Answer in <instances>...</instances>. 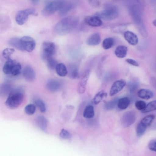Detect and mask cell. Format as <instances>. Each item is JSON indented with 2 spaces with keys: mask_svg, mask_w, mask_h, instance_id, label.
<instances>
[{
  "mask_svg": "<svg viewBox=\"0 0 156 156\" xmlns=\"http://www.w3.org/2000/svg\"><path fill=\"white\" fill-rule=\"evenodd\" d=\"M136 116L135 113L133 111H129L125 113L122 116L121 123L122 126L127 127L133 124L135 121Z\"/></svg>",
  "mask_w": 156,
  "mask_h": 156,
  "instance_id": "cell-7",
  "label": "cell"
},
{
  "mask_svg": "<svg viewBox=\"0 0 156 156\" xmlns=\"http://www.w3.org/2000/svg\"><path fill=\"white\" fill-rule=\"evenodd\" d=\"M119 12L117 8L114 6H108L103 11L96 13L94 15L98 17L101 19L110 20L117 17Z\"/></svg>",
  "mask_w": 156,
  "mask_h": 156,
  "instance_id": "cell-3",
  "label": "cell"
},
{
  "mask_svg": "<svg viewBox=\"0 0 156 156\" xmlns=\"http://www.w3.org/2000/svg\"><path fill=\"white\" fill-rule=\"evenodd\" d=\"M59 136L61 138L65 139H69L71 137L70 133L64 129H61L59 133Z\"/></svg>",
  "mask_w": 156,
  "mask_h": 156,
  "instance_id": "cell-38",
  "label": "cell"
},
{
  "mask_svg": "<svg viewBox=\"0 0 156 156\" xmlns=\"http://www.w3.org/2000/svg\"><path fill=\"white\" fill-rule=\"evenodd\" d=\"M107 96L106 93L103 90H101L95 95L92 100V103L94 105H98Z\"/></svg>",
  "mask_w": 156,
  "mask_h": 156,
  "instance_id": "cell-25",
  "label": "cell"
},
{
  "mask_svg": "<svg viewBox=\"0 0 156 156\" xmlns=\"http://www.w3.org/2000/svg\"><path fill=\"white\" fill-rule=\"evenodd\" d=\"M156 142L155 139H153L149 142L148 145V148L150 150L155 152L156 151Z\"/></svg>",
  "mask_w": 156,
  "mask_h": 156,
  "instance_id": "cell-40",
  "label": "cell"
},
{
  "mask_svg": "<svg viewBox=\"0 0 156 156\" xmlns=\"http://www.w3.org/2000/svg\"><path fill=\"white\" fill-rule=\"evenodd\" d=\"M147 127L140 122L138 124L136 129V135L140 137L143 136L146 130Z\"/></svg>",
  "mask_w": 156,
  "mask_h": 156,
  "instance_id": "cell-33",
  "label": "cell"
},
{
  "mask_svg": "<svg viewBox=\"0 0 156 156\" xmlns=\"http://www.w3.org/2000/svg\"><path fill=\"white\" fill-rule=\"evenodd\" d=\"M43 51L42 57L46 60L48 58L52 57L56 52V47L55 44L49 41L43 43L42 45Z\"/></svg>",
  "mask_w": 156,
  "mask_h": 156,
  "instance_id": "cell-6",
  "label": "cell"
},
{
  "mask_svg": "<svg viewBox=\"0 0 156 156\" xmlns=\"http://www.w3.org/2000/svg\"><path fill=\"white\" fill-rule=\"evenodd\" d=\"M156 109V101H153L147 105L144 108L142 111L143 113H146L154 110Z\"/></svg>",
  "mask_w": 156,
  "mask_h": 156,
  "instance_id": "cell-30",
  "label": "cell"
},
{
  "mask_svg": "<svg viewBox=\"0 0 156 156\" xmlns=\"http://www.w3.org/2000/svg\"><path fill=\"white\" fill-rule=\"evenodd\" d=\"M23 75L25 79L30 81H34L36 77L34 69L29 65L27 66L24 68Z\"/></svg>",
  "mask_w": 156,
  "mask_h": 156,
  "instance_id": "cell-13",
  "label": "cell"
},
{
  "mask_svg": "<svg viewBox=\"0 0 156 156\" xmlns=\"http://www.w3.org/2000/svg\"><path fill=\"white\" fill-rule=\"evenodd\" d=\"M47 87L50 91L55 92L58 91L60 89L61 84L57 80L51 79L48 80L47 82Z\"/></svg>",
  "mask_w": 156,
  "mask_h": 156,
  "instance_id": "cell-15",
  "label": "cell"
},
{
  "mask_svg": "<svg viewBox=\"0 0 156 156\" xmlns=\"http://www.w3.org/2000/svg\"><path fill=\"white\" fill-rule=\"evenodd\" d=\"M127 51L128 48L126 46L120 45L116 48L115 51V53L117 57L123 58L126 56Z\"/></svg>",
  "mask_w": 156,
  "mask_h": 156,
  "instance_id": "cell-19",
  "label": "cell"
},
{
  "mask_svg": "<svg viewBox=\"0 0 156 156\" xmlns=\"http://www.w3.org/2000/svg\"><path fill=\"white\" fill-rule=\"evenodd\" d=\"M137 95L140 98L148 100L152 98L154 94L153 92L149 90L142 89L138 91Z\"/></svg>",
  "mask_w": 156,
  "mask_h": 156,
  "instance_id": "cell-17",
  "label": "cell"
},
{
  "mask_svg": "<svg viewBox=\"0 0 156 156\" xmlns=\"http://www.w3.org/2000/svg\"><path fill=\"white\" fill-rule=\"evenodd\" d=\"M114 40L112 37H108L104 40L102 43L103 48L105 50L109 49L114 45Z\"/></svg>",
  "mask_w": 156,
  "mask_h": 156,
  "instance_id": "cell-28",
  "label": "cell"
},
{
  "mask_svg": "<svg viewBox=\"0 0 156 156\" xmlns=\"http://www.w3.org/2000/svg\"><path fill=\"white\" fill-rule=\"evenodd\" d=\"M101 40L100 34L98 33H95L88 38L87 41V43L90 45H97L100 44Z\"/></svg>",
  "mask_w": 156,
  "mask_h": 156,
  "instance_id": "cell-16",
  "label": "cell"
},
{
  "mask_svg": "<svg viewBox=\"0 0 156 156\" xmlns=\"http://www.w3.org/2000/svg\"><path fill=\"white\" fill-rule=\"evenodd\" d=\"M34 102L41 112H44L46 111V106L42 101L39 99H37L35 100Z\"/></svg>",
  "mask_w": 156,
  "mask_h": 156,
  "instance_id": "cell-35",
  "label": "cell"
},
{
  "mask_svg": "<svg viewBox=\"0 0 156 156\" xmlns=\"http://www.w3.org/2000/svg\"><path fill=\"white\" fill-rule=\"evenodd\" d=\"M46 60L47 67L49 69L52 70L55 69L58 64L56 60L52 57L48 58Z\"/></svg>",
  "mask_w": 156,
  "mask_h": 156,
  "instance_id": "cell-31",
  "label": "cell"
},
{
  "mask_svg": "<svg viewBox=\"0 0 156 156\" xmlns=\"http://www.w3.org/2000/svg\"><path fill=\"white\" fill-rule=\"evenodd\" d=\"M21 69V66L19 63L15 62L11 71V74L14 76L19 75Z\"/></svg>",
  "mask_w": 156,
  "mask_h": 156,
  "instance_id": "cell-32",
  "label": "cell"
},
{
  "mask_svg": "<svg viewBox=\"0 0 156 156\" xmlns=\"http://www.w3.org/2000/svg\"><path fill=\"white\" fill-rule=\"evenodd\" d=\"M22 47L24 51L28 52H32L36 46L34 40L30 37L25 36L20 39Z\"/></svg>",
  "mask_w": 156,
  "mask_h": 156,
  "instance_id": "cell-8",
  "label": "cell"
},
{
  "mask_svg": "<svg viewBox=\"0 0 156 156\" xmlns=\"http://www.w3.org/2000/svg\"><path fill=\"white\" fill-rule=\"evenodd\" d=\"M15 50L13 48H7L4 49L2 52V55L7 60L9 59L11 55L14 52Z\"/></svg>",
  "mask_w": 156,
  "mask_h": 156,
  "instance_id": "cell-36",
  "label": "cell"
},
{
  "mask_svg": "<svg viewBox=\"0 0 156 156\" xmlns=\"http://www.w3.org/2000/svg\"><path fill=\"white\" fill-rule=\"evenodd\" d=\"M136 108L138 110H143L145 108L146 104L144 101L142 100L137 101L135 103Z\"/></svg>",
  "mask_w": 156,
  "mask_h": 156,
  "instance_id": "cell-39",
  "label": "cell"
},
{
  "mask_svg": "<svg viewBox=\"0 0 156 156\" xmlns=\"http://www.w3.org/2000/svg\"><path fill=\"white\" fill-rule=\"evenodd\" d=\"M24 98L23 92L21 90H12L9 94L5 102V105L9 109L16 108L22 103Z\"/></svg>",
  "mask_w": 156,
  "mask_h": 156,
  "instance_id": "cell-2",
  "label": "cell"
},
{
  "mask_svg": "<svg viewBox=\"0 0 156 156\" xmlns=\"http://www.w3.org/2000/svg\"><path fill=\"white\" fill-rule=\"evenodd\" d=\"M9 45L14 47L18 50L24 51L21 43L20 39L17 37H13L9 39Z\"/></svg>",
  "mask_w": 156,
  "mask_h": 156,
  "instance_id": "cell-21",
  "label": "cell"
},
{
  "mask_svg": "<svg viewBox=\"0 0 156 156\" xmlns=\"http://www.w3.org/2000/svg\"><path fill=\"white\" fill-rule=\"evenodd\" d=\"M153 24L154 26H156V20H154L153 22Z\"/></svg>",
  "mask_w": 156,
  "mask_h": 156,
  "instance_id": "cell-44",
  "label": "cell"
},
{
  "mask_svg": "<svg viewBox=\"0 0 156 156\" xmlns=\"http://www.w3.org/2000/svg\"><path fill=\"white\" fill-rule=\"evenodd\" d=\"M31 3L34 5H37L39 2V0H30Z\"/></svg>",
  "mask_w": 156,
  "mask_h": 156,
  "instance_id": "cell-43",
  "label": "cell"
},
{
  "mask_svg": "<svg viewBox=\"0 0 156 156\" xmlns=\"http://www.w3.org/2000/svg\"><path fill=\"white\" fill-rule=\"evenodd\" d=\"M118 100L117 99H114L106 102L104 105V109L108 110L113 109L117 104Z\"/></svg>",
  "mask_w": 156,
  "mask_h": 156,
  "instance_id": "cell-34",
  "label": "cell"
},
{
  "mask_svg": "<svg viewBox=\"0 0 156 156\" xmlns=\"http://www.w3.org/2000/svg\"><path fill=\"white\" fill-rule=\"evenodd\" d=\"M36 121L38 127L42 130L45 131L46 129L48 122L45 117L41 115L38 116L36 118Z\"/></svg>",
  "mask_w": 156,
  "mask_h": 156,
  "instance_id": "cell-20",
  "label": "cell"
},
{
  "mask_svg": "<svg viewBox=\"0 0 156 156\" xmlns=\"http://www.w3.org/2000/svg\"><path fill=\"white\" fill-rule=\"evenodd\" d=\"M37 15V14L34 9L28 8L19 11L16 15L15 20L18 25H21L27 21L29 16Z\"/></svg>",
  "mask_w": 156,
  "mask_h": 156,
  "instance_id": "cell-5",
  "label": "cell"
},
{
  "mask_svg": "<svg viewBox=\"0 0 156 156\" xmlns=\"http://www.w3.org/2000/svg\"><path fill=\"white\" fill-rule=\"evenodd\" d=\"M15 62L11 58L7 59L3 68V71L5 74H11V70Z\"/></svg>",
  "mask_w": 156,
  "mask_h": 156,
  "instance_id": "cell-24",
  "label": "cell"
},
{
  "mask_svg": "<svg viewBox=\"0 0 156 156\" xmlns=\"http://www.w3.org/2000/svg\"><path fill=\"white\" fill-rule=\"evenodd\" d=\"M67 74L71 78H76L79 74L78 69L77 66L74 64H69L67 69Z\"/></svg>",
  "mask_w": 156,
  "mask_h": 156,
  "instance_id": "cell-18",
  "label": "cell"
},
{
  "mask_svg": "<svg viewBox=\"0 0 156 156\" xmlns=\"http://www.w3.org/2000/svg\"><path fill=\"white\" fill-rule=\"evenodd\" d=\"M90 73V70L87 69L83 74L78 85V90L79 93L82 94L85 91L87 82L89 77Z\"/></svg>",
  "mask_w": 156,
  "mask_h": 156,
  "instance_id": "cell-11",
  "label": "cell"
},
{
  "mask_svg": "<svg viewBox=\"0 0 156 156\" xmlns=\"http://www.w3.org/2000/svg\"><path fill=\"white\" fill-rule=\"evenodd\" d=\"M130 103V100L129 98L125 97L118 99L117 104L119 108L124 110L127 108L129 105Z\"/></svg>",
  "mask_w": 156,
  "mask_h": 156,
  "instance_id": "cell-22",
  "label": "cell"
},
{
  "mask_svg": "<svg viewBox=\"0 0 156 156\" xmlns=\"http://www.w3.org/2000/svg\"><path fill=\"white\" fill-rule=\"evenodd\" d=\"M155 118V116L153 115H147L143 118L140 122L147 127L150 126L152 123Z\"/></svg>",
  "mask_w": 156,
  "mask_h": 156,
  "instance_id": "cell-27",
  "label": "cell"
},
{
  "mask_svg": "<svg viewBox=\"0 0 156 156\" xmlns=\"http://www.w3.org/2000/svg\"><path fill=\"white\" fill-rule=\"evenodd\" d=\"M88 1L90 5L94 7H97L100 5L98 0H88Z\"/></svg>",
  "mask_w": 156,
  "mask_h": 156,
  "instance_id": "cell-42",
  "label": "cell"
},
{
  "mask_svg": "<svg viewBox=\"0 0 156 156\" xmlns=\"http://www.w3.org/2000/svg\"><path fill=\"white\" fill-rule=\"evenodd\" d=\"M126 62L129 64L135 66H138L139 64L134 60L131 58H127L126 60Z\"/></svg>",
  "mask_w": 156,
  "mask_h": 156,
  "instance_id": "cell-41",
  "label": "cell"
},
{
  "mask_svg": "<svg viewBox=\"0 0 156 156\" xmlns=\"http://www.w3.org/2000/svg\"><path fill=\"white\" fill-rule=\"evenodd\" d=\"M67 108H69L70 109L71 108V109H72V108H73V106H69V105H68L67 106Z\"/></svg>",
  "mask_w": 156,
  "mask_h": 156,
  "instance_id": "cell-45",
  "label": "cell"
},
{
  "mask_svg": "<svg viewBox=\"0 0 156 156\" xmlns=\"http://www.w3.org/2000/svg\"><path fill=\"white\" fill-rule=\"evenodd\" d=\"M55 69L57 74L59 76L64 77L67 74V68L63 63H58Z\"/></svg>",
  "mask_w": 156,
  "mask_h": 156,
  "instance_id": "cell-23",
  "label": "cell"
},
{
  "mask_svg": "<svg viewBox=\"0 0 156 156\" xmlns=\"http://www.w3.org/2000/svg\"><path fill=\"white\" fill-rule=\"evenodd\" d=\"M12 90V87L10 85L5 83L2 85L0 89V94L2 95H9Z\"/></svg>",
  "mask_w": 156,
  "mask_h": 156,
  "instance_id": "cell-29",
  "label": "cell"
},
{
  "mask_svg": "<svg viewBox=\"0 0 156 156\" xmlns=\"http://www.w3.org/2000/svg\"><path fill=\"white\" fill-rule=\"evenodd\" d=\"M84 22L87 25L92 27H98L102 24L101 19L94 15L86 17L84 19Z\"/></svg>",
  "mask_w": 156,
  "mask_h": 156,
  "instance_id": "cell-12",
  "label": "cell"
},
{
  "mask_svg": "<svg viewBox=\"0 0 156 156\" xmlns=\"http://www.w3.org/2000/svg\"><path fill=\"white\" fill-rule=\"evenodd\" d=\"M124 38L130 45H136L138 43V38L137 35L133 32L127 31L124 34Z\"/></svg>",
  "mask_w": 156,
  "mask_h": 156,
  "instance_id": "cell-14",
  "label": "cell"
},
{
  "mask_svg": "<svg viewBox=\"0 0 156 156\" xmlns=\"http://www.w3.org/2000/svg\"><path fill=\"white\" fill-rule=\"evenodd\" d=\"M65 0H53L47 3L42 11V14L44 16H49L59 11Z\"/></svg>",
  "mask_w": 156,
  "mask_h": 156,
  "instance_id": "cell-4",
  "label": "cell"
},
{
  "mask_svg": "<svg viewBox=\"0 0 156 156\" xmlns=\"http://www.w3.org/2000/svg\"><path fill=\"white\" fill-rule=\"evenodd\" d=\"M76 0H65L61 7L59 10V15L63 16L66 14L76 6Z\"/></svg>",
  "mask_w": 156,
  "mask_h": 156,
  "instance_id": "cell-9",
  "label": "cell"
},
{
  "mask_svg": "<svg viewBox=\"0 0 156 156\" xmlns=\"http://www.w3.org/2000/svg\"><path fill=\"white\" fill-rule=\"evenodd\" d=\"M79 21V19L74 16L65 17L56 23L55 27V31L59 35H65L74 29L78 25Z\"/></svg>",
  "mask_w": 156,
  "mask_h": 156,
  "instance_id": "cell-1",
  "label": "cell"
},
{
  "mask_svg": "<svg viewBox=\"0 0 156 156\" xmlns=\"http://www.w3.org/2000/svg\"><path fill=\"white\" fill-rule=\"evenodd\" d=\"M83 115L84 117L87 118H91L94 115V107L90 105H87L83 111Z\"/></svg>",
  "mask_w": 156,
  "mask_h": 156,
  "instance_id": "cell-26",
  "label": "cell"
},
{
  "mask_svg": "<svg viewBox=\"0 0 156 156\" xmlns=\"http://www.w3.org/2000/svg\"><path fill=\"white\" fill-rule=\"evenodd\" d=\"M126 82L123 80L121 79L115 81L112 84L109 91L110 96H113L121 91L126 86Z\"/></svg>",
  "mask_w": 156,
  "mask_h": 156,
  "instance_id": "cell-10",
  "label": "cell"
},
{
  "mask_svg": "<svg viewBox=\"0 0 156 156\" xmlns=\"http://www.w3.org/2000/svg\"><path fill=\"white\" fill-rule=\"evenodd\" d=\"M36 107L35 105L32 104L27 105L25 108V112L28 115L33 114L35 112Z\"/></svg>",
  "mask_w": 156,
  "mask_h": 156,
  "instance_id": "cell-37",
  "label": "cell"
}]
</instances>
